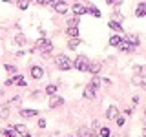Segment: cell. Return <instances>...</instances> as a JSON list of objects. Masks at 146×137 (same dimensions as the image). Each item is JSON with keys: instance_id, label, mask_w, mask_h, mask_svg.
Wrapping results in <instances>:
<instances>
[{"instance_id": "cell-9", "label": "cell", "mask_w": 146, "mask_h": 137, "mask_svg": "<svg viewBox=\"0 0 146 137\" xmlns=\"http://www.w3.org/2000/svg\"><path fill=\"white\" fill-rule=\"evenodd\" d=\"M88 71L93 73V75H99V73H100V64H99V62H90Z\"/></svg>"}, {"instance_id": "cell-11", "label": "cell", "mask_w": 146, "mask_h": 137, "mask_svg": "<svg viewBox=\"0 0 146 137\" xmlns=\"http://www.w3.org/2000/svg\"><path fill=\"white\" fill-rule=\"evenodd\" d=\"M42 75H44V71H42L40 66H33V68H31V77H33V79H40Z\"/></svg>"}, {"instance_id": "cell-27", "label": "cell", "mask_w": 146, "mask_h": 137, "mask_svg": "<svg viewBox=\"0 0 146 137\" xmlns=\"http://www.w3.org/2000/svg\"><path fill=\"white\" fill-rule=\"evenodd\" d=\"M18 7H20L22 9V11H24V9H27V7H29V0H18Z\"/></svg>"}, {"instance_id": "cell-12", "label": "cell", "mask_w": 146, "mask_h": 137, "mask_svg": "<svg viewBox=\"0 0 146 137\" xmlns=\"http://www.w3.org/2000/svg\"><path fill=\"white\" fill-rule=\"evenodd\" d=\"M119 48H121L122 51H126V53H131V51L135 49L131 44H128V40H126V39H122V42H121V46H119Z\"/></svg>"}, {"instance_id": "cell-3", "label": "cell", "mask_w": 146, "mask_h": 137, "mask_svg": "<svg viewBox=\"0 0 146 137\" xmlns=\"http://www.w3.org/2000/svg\"><path fill=\"white\" fill-rule=\"evenodd\" d=\"M88 66H90V62H88V59L86 57H77L75 59V62H73V68L75 70H79V71H88Z\"/></svg>"}, {"instance_id": "cell-23", "label": "cell", "mask_w": 146, "mask_h": 137, "mask_svg": "<svg viewBox=\"0 0 146 137\" xmlns=\"http://www.w3.org/2000/svg\"><path fill=\"white\" fill-rule=\"evenodd\" d=\"M57 86H55V84H49V86H46V93H48V95H55V93H57Z\"/></svg>"}, {"instance_id": "cell-30", "label": "cell", "mask_w": 146, "mask_h": 137, "mask_svg": "<svg viewBox=\"0 0 146 137\" xmlns=\"http://www.w3.org/2000/svg\"><path fill=\"white\" fill-rule=\"evenodd\" d=\"M15 42H18V46H24L26 44V37L24 35H17L15 37Z\"/></svg>"}, {"instance_id": "cell-17", "label": "cell", "mask_w": 146, "mask_h": 137, "mask_svg": "<svg viewBox=\"0 0 146 137\" xmlns=\"http://www.w3.org/2000/svg\"><path fill=\"white\" fill-rule=\"evenodd\" d=\"M36 113H38L36 110H22L20 115H22V117H26V119H29V117H35Z\"/></svg>"}, {"instance_id": "cell-26", "label": "cell", "mask_w": 146, "mask_h": 137, "mask_svg": "<svg viewBox=\"0 0 146 137\" xmlns=\"http://www.w3.org/2000/svg\"><path fill=\"white\" fill-rule=\"evenodd\" d=\"M0 119H9V110L6 106L0 108Z\"/></svg>"}, {"instance_id": "cell-5", "label": "cell", "mask_w": 146, "mask_h": 137, "mask_svg": "<svg viewBox=\"0 0 146 137\" xmlns=\"http://www.w3.org/2000/svg\"><path fill=\"white\" fill-rule=\"evenodd\" d=\"M64 104V99L58 97V95H51V99H49V108H58Z\"/></svg>"}, {"instance_id": "cell-22", "label": "cell", "mask_w": 146, "mask_h": 137, "mask_svg": "<svg viewBox=\"0 0 146 137\" xmlns=\"http://www.w3.org/2000/svg\"><path fill=\"white\" fill-rule=\"evenodd\" d=\"M121 42H122V39L121 37H111V39H110V46H115V48H119V46H121Z\"/></svg>"}, {"instance_id": "cell-19", "label": "cell", "mask_w": 146, "mask_h": 137, "mask_svg": "<svg viewBox=\"0 0 146 137\" xmlns=\"http://www.w3.org/2000/svg\"><path fill=\"white\" fill-rule=\"evenodd\" d=\"M13 84H18V86H26V80H24V77H22V75H15V77H13Z\"/></svg>"}, {"instance_id": "cell-4", "label": "cell", "mask_w": 146, "mask_h": 137, "mask_svg": "<svg viewBox=\"0 0 146 137\" xmlns=\"http://www.w3.org/2000/svg\"><path fill=\"white\" fill-rule=\"evenodd\" d=\"M106 117H108V119H111V121H115V119L119 117V108L115 106V104H111V106L106 110Z\"/></svg>"}, {"instance_id": "cell-18", "label": "cell", "mask_w": 146, "mask_h": 137, "mask_svg": "<svg viewBox=\"0 0 146 137\" xmlns=\"http://www.w3.org/2000/svg\"><path fill=\"white\" fill-rule=\"evenodd\" d=\"M86 11L91 13V15H93L95 18H100V17H102V15H100V11H99L97 7H93V6H88V7H86Z\"/></svg>"}, {"instance_id": "cell-31", "label": "cell", "mask_w": 146, "mask_h": 137, "mask_svg": "<svg viewBox=\"0 0 146 137\" xmlns=\"http://www.w3.org/2000/svg\"><path fill=\"white\" fill-rule=\"evenodd\" d=\"M4 68H6V71H7V73H13V75L17 73V68H15V66H11V64H6Z\"/></svg>"}, {"instance_id": "cell-39", "label": "cell", "mask_w": 146, "mask_h": 137, "mask_svg": "<svg viewBox=\"0 0 146 137\" xmlns=\"http://www.w3.org/2000/svg\"><path fill=\"white\" fill-rule=\"evenodd\" d=\"M35 2H36V0H35Z\"/></svg>"}, {"instance_id": "cell-1", "label": "cell", "mask_w": 146, "mask_h": 137, "mask_svg": "<svg viewBox=\"0 0 146 137\" xmlns=\"http://www.w3.org/2000/svg\"><path fill=\"white\" fill-rule=\"evenodd\" d=\"M53 49V46H51V42H49L48 39H38L35 42V46H33V49H31V51H40V53H49Z\"/></svg>"}, {"instance_id": "cell-20", "label": "cell", "mask_w": 146, "mask_h": 137, "mask_svg": "<svg viewBox=\"0 0 146 137\" xmlns=\"http://www.w3.org/2000/svg\"><path fill=\"white\" fill-rule=\"evenodd\" d=\"M99 86H100V79H99V77H97V75H95V79H93V80H91V82H90V84H88V88H91V90H93V91H95V90H97V88H99Z\"/></svg>"}, {"instance_id": "cell-40", "label": "cell", "mask_w": 146, "mask_h": 137, "mask_svg": "<svg viewBox=\"0 0 146 137\" xmlns=\"http://www.w3.org/2000/svg\"><path fill=\"white\" fill-rule=\"evenodd\" d=\"M70 137H71V135H70Z\"/></svg>"}, {"instance_id": "cell-35", "label": "cell", "mask_w": 146, "mask_h": 137, "mask_svg": "<svg viewBox=\"0 0 146 137\" xmlns=\"http://www.w3.org/2000/svg\"><path fill=\"white\" fill-rule=\"evenodd\" d=\"M11 102H15V104H18V102H20V97H13V99H11Z\"/></svg>"}, {"instance_id": "cell-16", "label": "cell", "mask_w": 146, "mask_h": 137, "mask_svg": "<svg viewBox=\"0 0 146 137\" xmlns=\"http://www.w3.org/2000/svg\"><path fill=\"white\" fill-rule=\"evenodd\" d=\"M131 82H133V84H141V86H143V88L146 90V79H143L141 75H135L133 79H131Z\"/></svg>"}, {"instance_id": "cell-15", "label": "cell", "mask_w": 146, "mask_h": 137, "mask_svg": "<svg viewBox=\"0 0 146 137\" xmlns=\"http://www.w3.org/2000/svg\"><path fill=\"white\" fill-rule=\"evenodd\" d=\"M126 40H128V44H131L133 48L139 46V37H137V35H126Z\"/></svg>"}, {"instance_id": "cell-29", "label": "cell", "mask_w": 146, "mask_h": 137, "mask_svg": "<svg viewBox=\"0 0 146 137\" xmlns=\"http://www.w3.org/2000/svg\"><path fill=\"white\" fill-rule=\"evenodd\" d=\"M77 24H79V15H75V17H73V18H70V20H68V26H75L77 27Z\"/></svg>"}, {"instance_id": "cell-33", "label": "cell", "mask_w": 146, "mask_h": 137, "mask_svg": "<svg viewBox=\"0 0 146 137\" xmlns=\"http://www.w3.org/2000/svg\"><path fill=\"white\" fill-rule=\"evenodd\" d=\"M115 121H117V124H119V126H122V124H124V117H121V115H119V117L115 119Z\"/></svg>"}, {"instance_id": "cell-37", "label": "cell", "mask_w": 146, "mask_h": 137, "mask_svg": "<svg viewBox=\"0 0 146 137\" xmlns=\"http://www.w3.org/2000/svg\"><path fill=\"white\" fill-rule=\"evenodd\" d=\"M143 137H146V128H144V130H143Z\"/></svg>"}, {"instance_id": "cell-25", "label": "cell", "mask_w": 146, "mask_h": 137, "mask_svg": "<svg viewBox=\"0 0 146 137\" xmlns=\"http://www.w3.org/2000/svg\"><path fill=\"white\" fill-rule=\"evenodd\" d=\"M82 95H84L86 99H93V97H95V91L91 90V88H86V90H84V93H82Z\"/></svg>"}, {"instance_id": "cell-8", "label": "cell", "mask_w": 146, "mask_h": 137, "mask_svg": "<svg viewBox=\"0 0 146 137\" xmlns=\"http://www.w3.org/2000/svg\"><path fill=\"white\" fill-rule=\"evenodd\" d=\"M135 15L139 17V18L146 17V2H141L139 6H137V9H135Z\"/></svg>"}, {"instance_id": "cell-36", "label": "cell", "mask_w": 146, "mask_h": 137, "mask_svg": "<svg viewBox=\"0 0 146 137\" xmlns=\"http://www.w3.org/2000/svg\"><path fill=\"white\" fill-rule=\"evenodd\" d=\"M38 126H40V128L46 126V121H44V119H40V121H38Z\"/></svg>"}, {"instance_id": "cell-6", "label": "cell", "mask_w": 146, "mask_h": 137, "mask_svg": "<svg viewBox=\"0 0 146 137\" xmlns=\"http://www.w3.org/2000/svg\"><path fill=\"white\" fill-rule=\"evenodd\" d=\"M13 130H15L17 134H20L22 137H29V130H27L24 124H15V126H13Z\"/></svg>"}, {"instance_id": "cell-13", "label": "cell", "mask_w": 146, "mask_h": 137, "mask_svg": "<svg viewBox=\"0 0 146 137\" xmlns=\"http://www.w3.org/2000/svg\"><path fill=\"white\" fill-rule=\"evenodd\" d=\"M71 11L75 13V15H84V13H88V11H86V7H84V6H80V4H73Z\"/></svg>"}, {"instance_id": "cell-10", "label": "cell", "mask_w": 146, "mask_h": 137, "mask_svg": "<svg viewBox=\"0 0 146 137\" xmlns=\"http://www.w3.org/2000/svg\"><path fill=\"white\" fill-rule=\"evenodd\" d=\"M79 44H80L79 37H71V39L68 40V48H70V49H77V48H79Z\"/></svg>"}, {"instance_id": "cell-28", "label": "cell", "mask_w": 146, "mask_h": 137, "mask_svg": "<svg viewBox=\"0 0 146 137\" xmlns=\"http://www.w3.org/2000/svg\"><path fill=\"white\" fill-rule=\"evenodd\" d=\"M2 135H4V137H17V134L11 130V128H7V130H2Z\"/></svg>"}, {"instance_id": "cell-34", "label": "cell", "mask_w": 146, "mask_h": 137, "mask_svg": "<svg viewBox=\"0 0 146 137\" xmlns=\"http://www.w3.org/2000/svg\"><path fill=\"white\" fill-rule=\"evenodd\" d=\"M106 2L110 4V6H113V4H119V2H121V0H106Z\"/></svg>"}, {"instance_id": "cell-32", "label": "cell", "mask_w": 146, "mask_h": 137, "mask_svg": "<svg viewBox=\"0 0 146 137\" xmlns=\"http://www.w3.org/2000/svg\"><path fill=\"white\" fill-rule=\"evenodd\" d=\"M80 137H95V135L91 134L90 130H86V128H84V130H80Z\"/></svg>"}, {"instance_id": "cell-2", "label": "cell", "mask_w": 146, "mask_h": 137, "mask_svg": "<svg viewBox=\"0 0 146 137\" xmlns=\"http://www.w3.org/2000/svg\"><path fill=\"white\" fill-rule=\"evenodd\" d=\"M55 64H57L58 70H62V71H68V70H71V68H73V62L66 57V55H58V57L55 59Z\"/></svg>"}, {"instance_id": "cell-14", "label": "cell", "mask_w": 146, "mask_h": 137, "mask_svg": "<svg viewBox=\"0 0 146 137\" xmlns=\"http://www.w3.org/2000/svg\"><path fill=\"white\" fill-rule=\"evenodd\" d=\"M110 29H113V31H117V33H121L122 31V26H121V22H117V20H110Z\"/></svg>"}, {"instance_id": "cell-7", "label": "cell", "mask_w": 146, "mask_h": 137, "mask_svg": "<svg viewBox=\"0 0 146 137\" xmlns=\"http://www.w3.org/2000/svg\"><path fill=\"white\" fill-rule=\"evenodd\" d=\"M53 9H55L57 13H60V15H64V13L68 11V4H66V2H62V0H60V2H57V4L53 6Z\"/></svg>"}, {"instance_id": "cell-24", "label": "cell", "mask_w": 146, "mask_h": 137, "mask_svg": "<svg viewBox=\"0 0 146 137\" xmlns=\"http://www.w3.org/2000/svg\"><path fill=\"white\" fill-rule=\"evenodd\" d=\"M99 135L100 137H110V135H111V132H110V128L104 126V128H100V130H99Z\"/></svg>"}, {"instance_id": "cell-21", "label": "cell", "mask_w": 146, "mask_h": 137, "mask_svg": "<svg viewBox=\"0 0 146 137\" xmlns=\"http://www.w3.org/2000/svg\"><path fill=\"white\" fill-rule=\"evenodd\" d=\"M66 33H68V37H70V39H71V37H79V29H77V27L75 26H70V27H68V29H66Z\"/></svg>"}, {"instance_id": "cell-38", "label": "cell", "mask_w": 146, "mask_h": 137, "mask_svg": "<svg viewBox=\"0 0 146 137\" xmlns=\"http://www.w3.org/2000/svg\"><path fill=\"white\" fill-rule=\"evenodd\" d=\"M144 115H146V110H144Z\"/></svg>"}]
</instances>
